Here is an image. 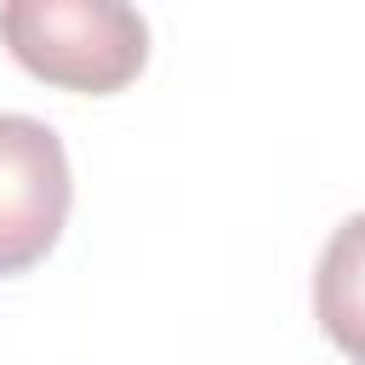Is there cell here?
Here are the masks:
<instances>
[{"label": "cell", "instance_id": "6da1fadb", "mask_svg": "<svg viewBox=\"0 0 365 365\" xmlns=\"http://www.w3.org/2000/svg\"><path fill=\"white\" fill-rule=\"evenodd\" d=\"M0 46L46 86L108 97L148 63V23L131 0H0Z\"/></svg>", "mask_w": 365, "mask_h": 365}, {"label": "cell", "instance_id": "7a4b0ae2", "mask_svg": "<svg viewBox=\"0 0 365 365\" xmlns=\"http://www.w3.org/2000/svg\"><path fill=\"white\" fill-rule=\"evenodd\" d=\"M74 177L57 131L34 114H0V274L34 268L68 222Z\"/></svg>", "mask_w": 365, "mask_h": 365}, {"label": "cell", "instance_id": "3957f363", "mask_svg": "<svg viewBox=\"0 0 365 365\" xmlns=\"http://www.w3.org/2000/svg\"><path fill=\"white\" fill-rule=\"evenodd\" d=\"M314 314L325 336L365 365V211H354L319 251L314 268Z\"/></svg>", "mask_w": 365, "mask_h": 365}]
</instances>
